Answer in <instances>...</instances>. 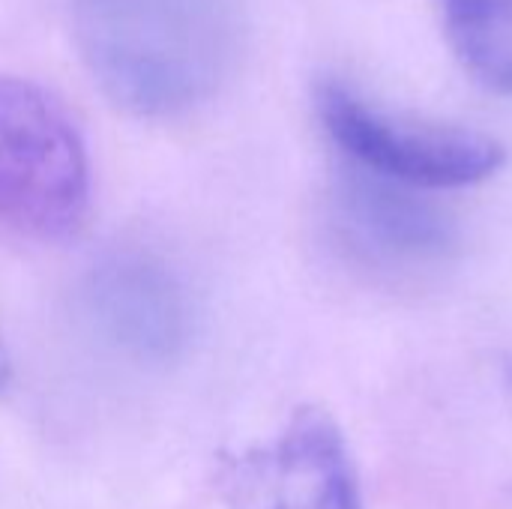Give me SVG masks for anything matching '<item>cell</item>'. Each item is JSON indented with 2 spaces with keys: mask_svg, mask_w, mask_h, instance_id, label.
I'll use <instances>...</instances> for the list:
<instances>
[{
  "mask_svg": "<svg viewBox=\"0 0 512 509\" xmlns=\"http://www.w3.org/2000/svg\"><path fill=\"white\" fill-rule=\"evenodd\" d=\"M78 309L90 333L141 366L186 357L198 312L183 276L150 252H111L81 279Z\"/></svg>",
  "mask_w": 512,
  "mask_h": 509,
  "instance_id": "cell-5",
  "label": "cell"
},
{
  "mask_svg": "<svg viewBox=\"0 0 512 509\" xmlns=\"http://www.w3.org/2000/svg\"><path fill=\"white\" fill-rule=\"evenodd\" d=\"M444 36L465 72L512 96V0H438Z\"/></svg>",
  "mask_w": 512,
  "mask_h": 509,
  "instance_id": "cell-7",
  "label": "cell"
},
{
  "mask_svg": "<svg viewBox=\"0 0 512 509\" xmlns=\"http://www.w3.org/2000/svg\"><path fill=\"white\" fill-rule=\"evenodd\" d=\"M75 42L99 90L144 120L207 105L231 78L243 0H72Z\"/></svg>",
  "mask_w": 512,
  "mask_h": 509,
  "instance_id": "cell-1",
  "label": "cell"
},
{
  "mask_svg": "<svg viewBox=\"0 0 512 509\" xmlns=\"http://www.w3.org/2000/svg\"><path fill=\"white\" fill-rule=\"evenodd\" d=\"M90 156L69 108L42 84L0 75V228L57 243L87 219Z\"/></svg>",
  "mask_w": 512,
  "mask_h": 509,
  "instance_id": "cell-2",
  "label": "cell"
},
{
  "mask_svg": "<svg viewBox=\"0 0 512 509\" xmlns=\"http://www.w3.org/2000/svg\"><path fill=\"white\" fill-rule=\"evenodd\" d=\"M225 509H366L345 432L324 408H297L267 441L219 462Z\"/></svg>",
  "mask_w": 512,
  "mask_h": 509,
  "instance_id": "cell-4",
  "label": "cell"
},
{
  "mask_svg": "<svg viewBox=\"0 0 512 509\" xmlns=\"http://www.w3.org/2000/svg\"><path fill=\"white\" fill-rule=\"evenodd\" d=\"M315 114L342 165L417 192L474 186L507 162L492 135L390 111L333 75L315 84Z\"/></svg>",
  "mask_w": 512,
  "mask_h": 509,
  "instance_id": "cell-3",
  "label": "cell"
},
{
  "mask_svg": "<svg viewBox=\"0 0 512 509\" xmlns=\"http://www.w3.org/2000/svg\"><path fill=\"white\" fill-rule=\"evenodd\" d=\"M330 195L336 231L354 255L378 267H438L459 243L456 222L417 189L342 165Z\"/></svg>",
  "mask_w": 512,
  "mask_h": 509,
  "instance_id": "cell-6",
  "label": "cell"
},
{
  "mask_svg": "<svg viewBox=\"0 0 512 509\" xmlns=\"http://www.w3.org/2000/svg\"><path fill=\"white\" fill-rule=\"evenodd\" d=\"M12 381V357L6 351V342H3V333H0V390H6Z\"/></svg>",
  "mask_w": 512,
  "mask_h": 509,
  "instance_id": "cell-8",
  "label": "cell"
}]
</instances>
